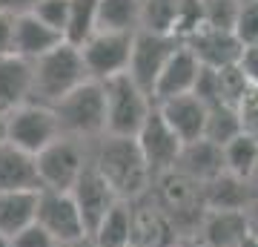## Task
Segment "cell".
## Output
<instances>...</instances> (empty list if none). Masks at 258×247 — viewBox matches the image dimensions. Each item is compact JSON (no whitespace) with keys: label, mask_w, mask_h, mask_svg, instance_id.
<instances>
[{"label":"cell","mask_w":258,"mask_h":247,"mask_svg":"<svg viewBox=\"0 0 258 247\" xmlns=\"http://www.w3.org/2000/svg\"><path fill=\"white\" fill-rule=\"evenodd\" d=\"M0 247H12V244H9V238H6V236H0Z\"/></svg>","instance_id":"obj_41"},{"label":"cell","mask_w":258,"mask_h":247,"mask_svg":"<svg viewBox=\"0 0 258 247\" xmlns=\"http://www.w3.org/2000/svg\"><path fill=\"white\" fill-rule=\"evenodd\" d=\"M69 3H72V0H35L29 12H32L37 20H43L49 29H55V32L63 35L66 20H69Z\"/></svg>","instance_id":"obj_32"},{"label":"cell","mask_w":258,"mask_h":247,"mask_svg":"<svg viewBox=\"0 0 258 247\" xmlns=\"http://www.w3.org/2000/svg\"><path fill=\"white\" fill-rule=\"evenodd\" d=\"M15 18H18V15H3V12H0V58L12 55V43H15Z\"/></svg>","instance_id":"obj_34"},{"label":"cell","mask_w":258,"mask_h":247,"mask_svg":"<svg viewBox=\"0 0 258 247\" xmlns=\"http://www.w3.org/2000/svg\"><path fill=\"white\" fill-rule=\"evenodd\" d=\"M238 247H258V236H252V233H247V236H244V241H241Z\"/></svg>","instance_id":"obj_38"},{"label":"cell","mask_w":258,"mask_h":247,"mask_svg":"<svg viewBox=\"0 0 258 247\" xmlns=\"http://www.w3.org/2000/svg\"><path fill=\"white\" fill-rule=\"evenodd\" d=\"M95 170L106 178L120 202H138L152 190V173L135 138L126 135H103L92 158Z\"/></svg>","instance_id":"obj_1"},{"label":"cell","mask_w":258,"mask_h":247,"mask_svg":"<svg viewBox=\"0 0 258 247\" xmlns=\"http://www.w3.org/2000/svg\"><path fill=\"white\" fill-rule=\"evenodd\" d=\"M249 187H252V192H255V199H258V167H255V173H252V178H249Z\"/></svg>","instance_id":"obj_40"},{"label":"cell","mask_w":258,"mask_h":247,"mask_svg":"<svg viewBox=\"0 0 258 247\" xmlns=\"http://www.w3.org/2000/svg\"><path fill=\"white\" fill-rule=\"evenodd\" d=\"M37 161L12 144H0V192H40Z\"/></svg>","instance_id":"obj_18"},{"label":"cell","mask_w":258,"mask_h":247,"mask_svg":"<svg viewBox=\"0 0 258 247\" xmlns=\"http://www.w3.org/2000/svg\"><path fill=\"white\" fill-rule=\"evenodd\" d=\"M244 127H241V115L238 107H230V104H215V107H207V132L204 138L212 141V144H230L235 135H241Z\"/></svg>","instance_id":"obj_28"},{"label":"cell","mask_w":258,"mask_h":247,"mask_svg":"<svg viewBox=\"0 0 258 247\" xmlns=\"http://www.w3.org/2000/svg\"><path fill=\"white\" fill-rule=\"evenodd\" d=\"M6 141V110H0V144Z\"/></svg>","instance_id":"obj_37"},{"label":"cell","mask_w":258,"mask_h":247,"mask_svg":"<svg viewBox=\"0 0 258 247\" xmlns=\"http://www.w3.org/2000/svg\"><path fill=\"white\" fill-rule=\"evenodd\" d=\"M175 247H204V244L198 241V238H184V241H178Z\"/></svg>","instance_id":"obj_39"},{"label":"cell","mask_w":258,"mask_h":247,"mask_svg":"<svg viewBox=\"0 0 258 247\" xmlns=\"http://www.w3.org/2000/svg\"><path fill=\"white\" fill-rule=\"evenodd\" d=\"M132 247H135V244H132Z\"/></svg>","instance_id":"obj_43"},{"label":"cell","mask_w":258,"mask_h":247,"mask_svg":"<svg viewBox=\"0 0 258 247\" xmlns=\"http://www.w3.org/2000/svg\"><path fill=\"white\" fill-rule=\"evenodd\" d=\"M57 138H60V124L52 107L29 101L18 110L6 112V141L3 144L18 146L29 156H37Z\"/></svg>","instance_id":"obj_6"},{"label":"cell","mask_w":258,"mask_h":247,"mask_svg":"<svg viewBox=\"0 0 258 247\" xmlns=\"http://www.w3.org/2000/svg\"><path fill=\"white\" fill-rule=\"evenodd\" d=\"M32 101V61L18 55L0 58V110H18Z\"/></svg>","instance_id":"obj_21"},{"label":"cell","mask_w":258,"mask_h":247,"mask_svg":"<svg viewBox=\"0 0 258 247\" xmlns=\"http://www.w3.org/2000/svg\"><path fill=\"white\" fill-rule=\"evenodd\" d=\"M238 3H244V0H238Z\"/></svg>","instance_id":"obj_42"},{"label":"cell","mask_w":258,"mask_h":247,"mask_svg":"<svg viewBox=\"0 0 258 247\" xmlns=\"http://www.w3.org/2000/svg\"><path fill=\"white\" fill-rule=\"evenodd\" d=\"M135 141H138L141 153L147 158V167H149V173H152V178H158V175H164V173H169V170L178 167L184 141H181V138L175 135V129L164 121V115L158 112V107H152V112H149V118L144 121V127H141V132L135 135Z\"/></svg>","instance_id":"obj_10"},{"label":"cell","mask_w":258,"mask_h":247,"mask_svg":"<svg viewBox=\"0 0 258 247\" xmlns=\"http://www.w3.org/2000/svg\"><path fill=\"white\" fill-rule=\"evenodd\" d=\"M201 69L204 66L198 64V58L192 55V49L186 43H181L172 52V58L166 61L164 72L158 78L155 89H152V101L161 104V101H169V98H178V95L195 92V83L201 78Z\"/></svg>","instance_id":"obj_14"},{"label":"cell","mask_w":258,"mask_h":247,"mask_svg":"<svg viewBox=\"0 0 258 247\" xmlns=\"http://www.w3.org/2000/svg\"><path fill=\"white\" fill-rule=\"evenodd\" d=\"M103 95H106V135L135 138L155 101L129 75H115L103 81Z\"/></svg>","instance_id":"obj_5"},{"label":"cell","mask_w":258,"mask_h":247,"mask_svg":"<svg viewBox=\"0 0 258 247\" xmlns=\"http://www.w3.org/2000/svg\"><path fill=\"white\" fill-rule=\"evenodd\" d=\"M247 233V210H207L198 238L204 247H238Z\"/></svg>","instance_id":"obj_20"},{"label":"cell","mask_w":258,"mask_h":247,"mask_svg":"<svg viewBox=\"0 0 258 247\" xmlns=\"http://www.w3.org/2000/svg\"><path fill=\"white\" fill-rule=\"evenodd\" d=\"M144 0H98V29L101 32H141Z\"/></svg>","instance_id":"obj_24"},{"label":"cell","mask_w":258,"mask_h":247,"mask_svg":"<svg viewBox=\"0 0 258 247\" xmlns=\"http://www.w3.org/2000/svg\"><path fill=\"white\" fill-rule=\"evenodd\" d=\"M238 0H204V26L232 32L238 18Z\"/></svg>","instance_id":"obj_30"},{"label":"cell","mask_w":258,"mask_h":247,"mask_svg":"<svg viewBox=\"0 0 258 247\" xmlns=\"http://www.w3.org/2000/svg\"><path fill=\"white\" fill-rule=\"evenodd\" d=\"M95 247H132V210L126 202H118L106 219L92 233Z\"/></svg>","instance_id":"obj_25"},{"label":"cell","mask_w":258,"mask_h":247,"mask_svg":"<svg viewBox=\"0 0 258 247\" xmlns=\"http://www.w3.org/2000/svg\"><path fill=\"white\" fill-rule=\"evenodd\" d=\"M35 161H37L40 187L43 190H57V192H72V187L78 184L81 173L89 164L83 146L78 144V138H66V135L52 141L43 153H37Z\"/></svg>","instance_id":"obj_7"},{"label":"cell","mask_w":258,"mask_h":247,"mask_svg":"<svg viewBox=\"0 0 258 247\" xmlns=\"http://www.w3.org/2000/svg\"><path fill=\"white\" fill-rule=\"evenodd\" d=\"M95 32H98V0H72L63 40L81 49Z\"/></svg>","instance_id":"obj_27"},{"label":"cell","mask_w":258,"mask_h":247,"mask_svg":"<svg viewBox=\"0 0 258 247\" xmlns=\"http://www.w3.org/2000/svg\"><path fill=\"white\" fill-rule=\"evenodd\" d=\"M232 35L238 37V43L244 49L258 46V0H244L238 6V18H235Z\"/></svg>","instance_id":"obj_31"},{"label":"cell","mask_w":258,"mask_h":247,"mask_svg":"<svg viewBox=\"0 0 258 247\" xmlns=\"http://www.w3.org/2000/svg\"><path fill=\"white\" fill-rule=\"evenodd\" d=\"M178 0H144L141 6V32L175 35Z\"/></svg>","instance_id":"obj_29"},{"label":"cell","mask_w":258,"mask_h":247,"mask_svg":"<svg viewBox=\"0 0 258 247\" xmlns=\"http://www.w3.org/2000/svg\"><path fill=\"white\" fill-rule=\"evenodd\" d=\"M89 81L81 49L72 43H60L43 58L32 61V104L55 107L72 89Z\"/></svg>","instance_id":"obj_2"},{"label":"cell","mask_w":258,"mask_h":247,"mask_svg":"<svg viewBox=\"0 0 258 247\" xmlns=\"http://www.w3.org/2000/svg\"><path fill=\"white\" fill-rule=\"evenodd\" d=\"M132 210V244L135 247H175L178 238L172 221L161 210L155 195L147 192L138 202H129Z\"/></svg>","instance_id":"obj_12"},{"label":"cell","mask_w":258,"mask_h":247,"mask_svg":"<svg viewBox=\"0 0 258 247\" xmlns=\"http://www.w3.org/2000/svg\"><path fill=\"white\" fill-rule=\"evenodd\" d=\"M63 43V35L49 29L43 20H37L32 12H23L15 18V43H12V55L23 58V61H37L55 46Z\"/></svg>","instance_id":"obj_17"},{"label":"cell","mask_w":258,"mask_h":247,"mask_svg":"<svg viewBox=\"0 0 258 247\" xmlns=\"http://www.w3.org/2000/svg\"><path fill=\"white\" fill-rule=\"evenodd\" d=\"M40 192H0V236H18L37 221Z\"/></svg>","instance_id":"obj_22"},{"label":"cell","mask_w":258,"mask_h":247,"mask_svg":"<svg viewBox=\"0 0 258 247\" xmlns=\"http://www.w3.org/2000/svg\"><path fill=\"white\" fill-rule=\"evenodd\" d=\"M181 40L175 35H158V32H135L132 43V58H129V78L152 98L158 78L164 72L166 61L172 58Z\"/></svg>","instance_id":"obj_9"},{"label":"cell","mask_w":258,"mask_h":247,"mask_svg":"<svg viewBox=\"0 0 258 247\" xmlns=\"http://www.w3.org/2000/svg\"><path fill=\"white\" fill-rule=\"evenodd\" d=\"M9 244H12V247H55L57 241L35 221L32 227L20 230L18 236H12V238H9Z\"/></svg>","instance_id":"obj_33"},{"label":"cell","mask_w":258,"mask_h":247,"mask_svg":"<svg viewBox=\"0 0 258 247\" xmlns=\"http://www.w3.org/2000/svg\"><path fill=\"white\" fill-rule=\"evenodd\" d=\"M204 199H207V210H247L255 202V192L249 181L224 173L221 178L204 187Z\"/></svg>","instance_id":"obj_23"},{"label":"cell","mask_w":258,"mask_h":247,"mask_svg":"<svg viewBox=\"0 0 258 247\" xmlns=\"http://www.w3.org/2000/svg\"><path fill=\"white\" fill-rule=\"evenodd\" d=\"M132 43H135V35H129V32H101L98 29L81 46L89 78L103 83L115 75H126L129 58H132Z\"/></svg>","instance_id":"obj_8"},{"label":"cell","mask_w":258,"mask_h":247,"mask_svg":"<svg viewBox=\"0 0 258 247\" xmlns=\"http://www.w3.org/2000/svg\"><path fill=\"white\" fill-rule=\"evenodd\" d=\"M155 190H149L155 195V202L161 204V210L169 216L172 227H175L178 238H198L207 216V199H204V184L192 181L189 175L181 170H169V173L152 178Z\"/></svg>","instance_id":"obj_3"},{"label":"cell","mask_w":258,"mask_h":247,"mask_svg":"<svg viewBox=\"0 0 258 247\" xmlns=\"http://www.w3.org/2000/svg\"><path fill=\"white\" fill-rule=\"evenodd\" d=\"M175 170H181V173L189 175L192 181L207 187V184H212L215 178H221V175L227 173V167H224V146L212 144L207 138L192 141V144H184Z\"/></svg>","instance_id":"obj_19"},{"label":"cell","mask_w":258,"mask_h":247,"mask_svg":"<svg viewBox=\"0 0 258 247\" xmlns=\"http://www.w3.org/2000/svg\"><path fill=\"white\" fill-rule=\"evenodd\" d=\"M37 224L55 241H72V238L89 236L72 192L40 190V195H37Z\"/></svg>","instance_id":"obj_11"},{"label":"cell","mask_w":258,"mask_h":247,"mask_svg":"<svg viewBox=\"0 0 258 247\" xmlns=\"http://www.w3.org/2000/svg\"><path fill=\"white\" fill-rule=\"evenodd\" d=\"M192 55L198 58V64L204 69H227V66H235L241 61V52L244 46L238 43V37L232 32H224V29H210L204 26L201 32H195L189 40H184Z\"/></svg>","instance_id":"obj_15"},{"label":"cell","mask_w":258,"mask_h":247,"mask_svg":"<svg viewBox=\"0 0 258 247\" xmlns=\"http://www.w3.org/2000/svg\"><path fill=\"white\" fill-rule=\"evenodd\" d=\"M55 247H95L92 236H81V238H72V241H57Z\"/></svg>","instance_id":"obj_36"},{"label":"cell","mask_w":258,"mask_h":247,"mask_svg":"<svg viewBox=\"0 0 258 247\" xmlns=\"http://www.w3.org/2000/svg\"><path fill=\"white\" fill-rule=\"evenodd\" d=\"M35 0H0V12L3 15H23V12L32 9Z\"/></svg>","instance_id":"obj_35"},{"label":"cell","mask_w":258,"mask_h":247,"mask_svg":"<svg viewBox=\"0 0 258 247\" xmlns=\"http://www.w3.org/2000/svg\"><path fill=\"white\" fill-rule=\"evenodd\" d=\"M224 167L230 175L249 181L258 167V138L249 132H241L230 144H224Z\"/></svg>","instance_id":"obj_26"},{"label":"cell","mask_w":258,"mask_h":247,"mask_svg":"<svg viewBox=\"0 0 258 247\" xmlns=\"http://www.w3.org/2000/svg\"><path fill=\"white\" fill-rule=\"evenodd\" d=\"M155 107L184 144H192V141H201L204 138V132H207V104L195 92L161 101Z\"/></svg>","instance_id":"obj_16"},{"label":"cell","mask_w":258,"mask_h":247,"mask_svg":"<svg viewBox=\"0 0 258 247\" xmlns=\"http://www.w3.org/2000/svg\"><path fill=\"white\" fill-rule=\"evenodd\" d=\"M60 124V135L66 138H98L106 135V95L101 81L81 83L66 98L52 107Z\"/></svg>","instance_id":"obj_4"},{"label":"cell","mask_w":258,"mask_h":247,"mask_svg":"<svg viewBox=\"0 0 258 247\" xmlns=\"http://www.w3.org/2000/svg\"><path fill=\"white\" fill-rule=\"evenodd\" d=\"M72 199H75V204H78V210H81V219H83V224H86V233H89V236H92L95 227L106 219V213L120 202L118 195H115V190L106 184V178L95 170L92 161L86 164V170L81 173L78 184L72 187Z\"/></svg>","instance_id":"obj_13"}]
</instances>
